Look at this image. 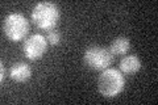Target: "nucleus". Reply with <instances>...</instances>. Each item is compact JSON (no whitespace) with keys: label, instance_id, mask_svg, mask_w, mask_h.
<instances>
[{"label":"nucleus","instance_id":"obj_1","mask_svg":"<svg viewBox=\"0 0 158 105\" xmlns=\"http://www.w3.org/2000/svg\"><path fill=\"white\" fill-rule=\"evenodd\" d=\"M59 8L52 2H41L34 6L32 11V20L40 29L50 30L59 21Z\"/></svg>","mask_w":158,"mask_h":105},{"label":"nucleus","instance_id":"obj_2","mask_svg":"<svg viewBox=\"0 0 158 105\" xmlns=\"http://www.w3.org/2000/svg\"><path fill=\"white\" fill-rule=\"evenodd\" d=\"M125 80L120 71L115 68H106L98 79V89L104 97H115L124 89Z\"/></svg>","mask_w":158,"mask_h":105},{"label":"nucleus","instance_id":"obj_3","mask_svg":"<svg viewBox=\"0 0 158 105\" xmlns=\"http://www.w3.org/2000/svg\"><path fill=\"white\" fill-rule=\"evenodd\" d=\"M3 32L11 41H20L29 32V22L21 13H9L3 21Z\"/></svg>","mask_w":158,"mask_h":105},{"label":"nucleus","instance_id":"obj_4","mask_svg":"<svg viewBox=\"0 0 158 105\" xmlns=\"http://www.w3.org/2000/svg\"><path fill=\"white\" fill-rule=\"evenodd\" d=\"M86 66L92 70H106L113 61V55L110 49L100 46H91L85 51L83 57Z\"/></svg>","mask_w":158,"mask_h":105},{"label":"nucleus","instance_id":"obj_5","mask_svg":"<svg viewBox=\"0 0 158 105\" xmlns=\"http://www.w3.org/2000/svg\"><path fill=\"white\" fill-rule=\"evenodd\" d=\"M48 49V39L42 34H32L24 42V54L28 59L36 61L45 54Z\"/></svg>","mask_w":158,"mask_h":105},{"label":"nucleus","instance_id":"obj_6","mask_svg":"<svg viewBox=\"0 0 158 105\" xmlns=\"http://www.w3.org/2000/svg\"><path fill=\"white\" fill-rule=\"evenodd\" d=\"M9 76H11V79L13 82L24 83V82H27V80L31 79L32 70H31V67H29V64L24 63V62H17L11 67Z\"/></svg>","mask_w":158,"mask_h":105},{"label":"nucleus","instance_id":"obj_7","mask_svg":"<svg viewBox=\"0 0 158 105\" xmlns=\"http://www.w3.org/2000/svg\"><path fill=\"white\" fill-rule=\"evenodd\" d=\"M141 68V61L140 58H138L137 55H127L121 59L120 62V70L123 74H136L137 71H140Z\"/></svg>","mask_w":158,"mask_h":105},{"label":"nucleus","instance_id":"obj_8","mask_svg":"<svg viewBox=\"0 0 158 105\" xmlns=\"http://www.w3.org/2000/svg\"><path fill=\"white\" fill-rule=\"evenodd\" d=\"M110 50L112 55H124L131 50V41L127 37H118L113 39Z\"/></svg>","mask_w":158,"mask_h":105},{"label":"nucleus","instance_id":"obj_9","mask_svg":"<svg viewBox=\"0 0 158 105\" xmlns=\"http://www.w3.org/2000/svg\"><path fill=\"white\" fill-rule=\"evenodd\" d=\"M48 42L52 45V46H56V45L59 43V41H61V36H59V33L56 32V30H52L48 33Z\"/></svg>","mask_w":158,"mask_h":105},{"label":"nucleus","instance_id":"obj_10","mask_svg":"<svg viewBox=\"0 0 158 105\" xmlns=\"http://www.w3.org/2000/svg\"><path fill=\"white\" fill-rule=\"evenodd\" d=\"M0 71H2V74H0V82L4 83V79H6V68H4L3 63L0 64Z\"/></svg>","mask_w":158,"mask_h":105}]
</instances>
